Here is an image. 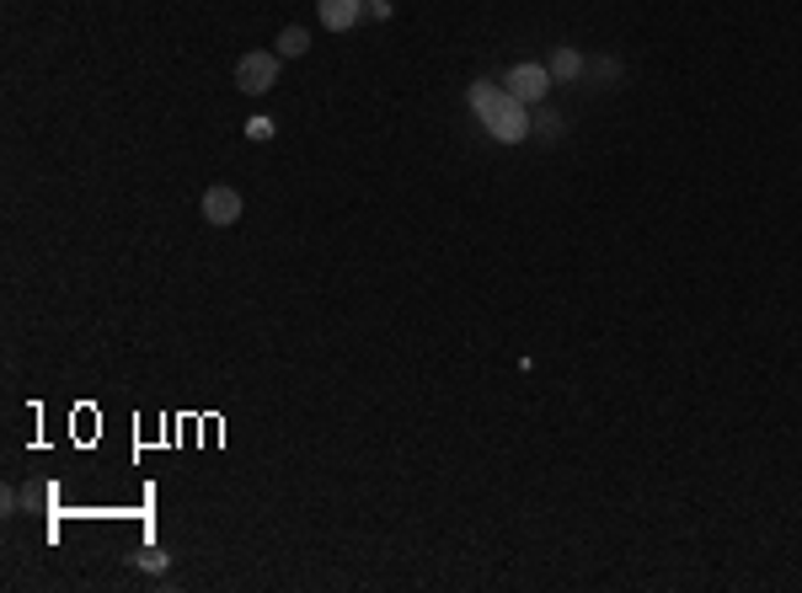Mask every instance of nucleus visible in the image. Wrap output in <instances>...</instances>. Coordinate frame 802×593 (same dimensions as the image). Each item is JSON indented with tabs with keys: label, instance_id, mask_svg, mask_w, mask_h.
Segmentation results:
<instances>
[{
	"label": "nucleus",
	"instance_id": "nucleus-1",
	"mask_svg": "<svg viewBox=\"0 0 802 593\" xmlns=\"http://www.w3.org/2000/svg\"><path fill=\"white\" fill-rule=\"evenodd\" d=\"M471 108L481 113L487 123V134L492 139H503V145H520L524 134H530V119H524V102L520 97H509V91H498V86H471Z\"/></svg>",
	"mask_w": 802,
	"mask_h": 593
},
{
	"label": "nucleus",
	"instance_id": "nucleus-2",
	"mask_svg": "<svg viewBox=\"0 0 802 593\" xmlns=\"http://www.w3.org/2000/svg\"><path fill=\"white\" fill-rule=\"evenodd\" d=\"M274 80H279V54H241L236 86L246 91V97H263Z\"/></svg>",
	"mask_w": 802,
	"mask_h": 593
},
{
	"label": "nucleus",
	"instance_id": "nucleus-3",
	"mask_svg": "<svg viewBox=\"0 0 802 593\" xmlns=\"http://www.w3.org/2000/svg\"><path fill=\"white\" fill-rule=\"evenodd\" d=\"M546 86H552V70H546V65H514L509 80H503V91L520 97V102H546Z\"/></svg>",
	"mask_w": 802,
	"mask_h": 593
},
{
	"label": "nucleus",
	"instance_id": "nucleus-4",
	"mask_svg": "<svg viewBox=\"0 0 802 593\" xmlns=\"http://www.w3.org/2000/svg\"><path fill=\"white\" fill-rule=\"evenodd\" d=\"M203 220H209V225H236L241 220L236 188H225V182H220V188H203Z\"/></svg>",
	"mask_w": 802,
	"mask_h": 593
},
{
	"label": "nucleus",
	"instance_id": "nucleus-5",
	"mask_svg": "<svg viewBox=\"0 0 802 593\" xmlns=\"http://www.w3.org/2000/svg\"><path fill=\"white\" fill-rule=\"evenodd\" d=\"M316 11L332 33H348V27L364 16V0H316Z\"/></svg>",
	"mask_w": 802,
	"mask_h": 593
},
{
	"label": "nucleus",
	"instance_id": "nucleus-6",
	"mask_svg": "<svg viewBox=\"0 0 802 593\" xmlns=\"http://www.w3.org/2000/svg\"><path fill=\"white\" fill-rule=\"evenodd\" d=\"M305 48H311V33H305V27H283V33H279V54H283V59H300Z\"/></svg>",
	"mask_w": 802,
	"mask_h": 593
},
{
	"label": "nucleus",
	"instance_id": "nucleus-7",
	"mask_svg": "<svg viewBox=\"0 0 802 593\" xmlns=\"http://www.w3.org/2000/svg\"><path fill=\"white\" fill-rule=\"evenodd\" d=\"M552 76H561V80L583 76V59H578V48H561L557 59H552Z\"/></svg>",
	"mask_w": 802,
	"mask_h": 593
},
{
	"label": "nucleus",
	"instance_id": "nucleus-8",
	"mask_svg": "<svg viewBox=\"0 0 802 593\" xmlns=\"http://www.w3.org/2000/svg\"><path fill=\"white\" fill-rule=\"evenodd\" d=\"M246 139H257V145H263V139H274V119H252V123H246Z\"/></svg>",
	"mask_w": 802,
	"mask_h": 593
}]
</instances>
